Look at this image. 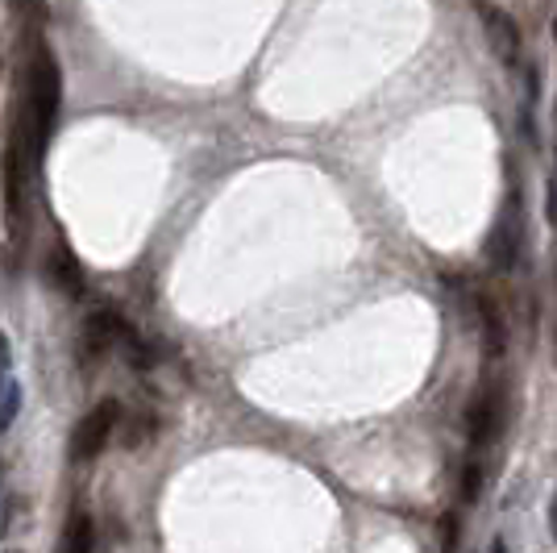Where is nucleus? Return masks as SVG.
I'll use <instances>...</instances> for the list:
<instances>
[{
	"mask_svg": "<svg viewBox=\"0 0 557 553\" xmlns=\"http://www.w3.org/2000/svg\"><path fill=\"white\" fill-rule=\"evenodd\" d=\"M59 96H63V79H59V63L47 47H38L29 54V75H25V125H29V138L34 150L42 155V146L50 142L54 130V116H59Z\"/></svg>",
	"mask_w": 557,
	"mask_h": 553,
	"instance_id": "f257e3e1",
	"label": "nucleus"
},
{
	"mask_svg": "<svg viewBox=\"0 0 557 553\" xmlns=\"http://www.w3.org/2000/svg\"><path fill=\"white\" fill-rule=\"evenodd\" d=\"M116 420H121V404L116 400H100L92 413L75 425V433H71V458L75 462L100 458V450L113 441Z\"/></svg>",
	"mask_w": 557,
	"mask_h": 553,
	"instance_id": "f03ea898",
	"label": "nucleus"
},
{
	"mask_svg": "<svg viewBox=\"0 0 557 553\" xmlns=\"http://www.w3.org/2000/svg\"><path fill=\"white\" fill-rule=\"evenodd\" d=\"M479 22L487 29V42L499 54V63L516 67L520 63V50H524V34H520L516 17L504 13V9H495V4H479Z\"/></svg>",
	"mask_w": 557,
	"mask_h": 553,
	"instance_id": "7ed1b4c3",
	"label": "nucleus"
},
{
	"mask_svg": "<svg viewBox=\"0 0 557 553\" xmlns=\"http://www.w3.org/2000/svg\"><path fill=\"white\" fill-rule=\"evenodd\" d=\"M129 337H134V329L121 321L116 312L100 308V312H92L84 321V358H100V354H109L113 346H125Z\"/></svg>",
	"mask_w": 557,
	"mask_h": 553,
	"instance_id": "20e7f679",
	"label": "nucleus"
},
{
	"mask_svg": "<svg viewBox=\"0 0 557 553\" xmlns=\"http://www.w3.org/2000/svg\"><path fill=\"white\" fill-rule=\"evenodd\" d=\"M524 225H520V205L508 208V217L495 225V233H491L487 242V258L499 267V271H508V267H516V258H520V242H524Z\"/></svg>",
	"mask_w": 557,
	"mask_h": 553,
	"instance_id": "39448f33",
	"label": "nucleus"
},
{
	"mask_svg": "<svg viewBox=\"0 0 557 553\" xmlns=\"http://www.w3.org/2000/svg\"><path fill=\"white\" fill-rule=\"evenodd\" d=\"M466 433H470V445H487L499 433V392L495 388H483V392L470 400Z\"/></svg>",
	"mask_w": 557,
	"mask_h": 553,
	"instance_id": "423d86ee",
	"label": "nucleus"
},
{
	"mask_svg": "<svg viewBox=\"0 0 557 553\" xmlns=\"http://www.w3.org/2000/svg\"><path fill=\"white\" fill-rule=\"evenodd\" d=\"M47 279L63 292V296H84V287H88V279H84V267L75 262V254L63 246V242H54L47 254Z\"/></svg>",
	"mask_w": 557,
	"mask_h": 553,
	"instance_id": "0eeeda50",
	"label": "nucleus"
},
{
	"mask_svg": "<svg viewBox=\"0 0 557 553\" xmlns=\"http://www.w3.org/2000/svg\"><path fill=\"white\" fill-rule=\"evenodd\" d=\"M96 550V520L88 512H71V520L63 525L59 537V553H92Z\"/></svg>",
	"mask_w": 557,
	"mask_h": 553,
	"instance_id": "6e6552de",
	"label": "nucleus"
},
{
	"mask_svg": "<svg viewBox=\"0 0 557 553\" xmlns=\"http://www.w3.org/2000/svg\"><path fill=\"white\" fill-rule=\"evenodd\" d=\"M479 317H483V346H487V358H499L504 346H508V329H504V317L495 312V304L487 296H479Z\"/></svg>",
	"mask_w": 557,
	"mask_h": 553,
	"instance_id": "1a4fd4ad",
	"label": "nucleus"
},
{
	"mask_svg": "<svg viewBox=\"0 0 557 553\" xmlns=\"http://www.w3.org/2000/svg\"><path fill=\"white\" fill-rule=\"evenodd\" d=\"M17 413H22V383L17 379H4L0 383V433L17 420Z\"/></svg>",
	"mask_w": 557,
	"mask_h": 553,
	"instance_id": "9d476101",
	"label": "nucleus"
},
{
	"mask_svg": "<svg viewBox=\"0 0 557 553\" xmlns=\"http://www.w3.org/2000/svg\"><path fill=\"white\" fill-rule=\"evenodd\" d=\"M150 433H154V416L150 413L129 416V420H125V433H121V445H125V450H138V445L150 441Z\"/></svg>",
	"mask_w": 557,
	"mask_h": 553,
	"instance_id": "9b49d317",
	"label": "nucleus"
},
{
	"mask_svg": "<svg viewBox=\"0 0 557 553\" xmlns=\"http://www.w3.org/2000/svg\"><path fill=\"white\" fill-rule=\"evenodd\" d=\"M458 495H462V504H479V495H483V466L479 462H466L462 470V483H458Z\"/></svg>",
	"mask_w": 557,
	"mask_h": 553,
	"instance_id": "f8f14e48",
	"label": "nucleus"
},
{
	"mask_svg": "<svg viewBox=\"0 0 557 553\" xmlns=\"http://www.w3.org/2000/svg\"><path fill=\"white\" fill-rule=\"evenodd\" d=\"M442 550L445 553L458 550V512H445L442 516Z\"/></svg>",
	"mask_w": 557,
	"mask_h": 553,
	"instance_id": "ddd939ff",
	"label": "nucleus"
},
{
	"mask_svg": "<svg viewBox=\"0 0 557 553\" xmlns=\"http://www.w3.org/2000/svg\"><path fill=\"white\" fill-rule=\"evenodd\" d=\"M9 367H13V346H9V337L0 333V383L9 379Z\"/></svg>",
	"mask_w": 557,
	"mask_h": 553,
	"instance_id": "4468645a",
	"label": "nucleus"
},
{
	"mask_svg": "<svg viewBox=\"0 0 557 553\" xmlns=\"http://www.w3.org/2000/svg\"><path fill=\"white\" fill-rule=\"evenodd\" d=\"M549 225H557V175L554 184H549Z\"/></svg>",
	"mask_w": 557,
	"mask_h": 553,
	"instance_id": "2eb2a0df",
	"label": "nucleus"
},
{
	"mask_svg": "<svg viewBox=\"0 0 557 553\" xmlns=\"http://www.w3.org/2000/svg\"><path fill=\"white\" fill-rule=\"evenodd\" d=\"M487 553H508V541H504V537H495V541H491V550Z\"/></svg>",
	"mask_w": 557,
	"mask_h": 553,
	"instance_id": "dca6fc26",
	"label": "nucleus"
},
{
	"mask_svg": "<svg viewBox=\"0 0 557 553\" xmlns=\"http://www.w3.org/2000/svg\"><path fill=\"white\" fill-rule=\"evenodd\" d=\"M549 525H554V537H557V495H554V507H549Z\"/></svg>",
	"mask_w": 557,
	"mask_h": 553,
	"instance_id": "f3484780",
	"label": "nucleus"
},
{
	"mask_svg": "<svg viewBox=\"0 0 557 553\" xmlns=\"http://www.w3.org/2000/svg\"><path fill=\"white\" fill-rule=\"evenodd\" d=\"M0 479H4V466H0Z\"/></svg>",
	"mask_w": 557,
	"mask_h": 553,
	"instance_id": "a211bd4d",
	"label": "nucleus"
},
{
	"mask_svg": "<svg viewBox=\"0 0 557 553\" xmlns=\"http://www.w3.org/2000/svg\"><path fill=\"white\" fill-rule=\"evenodd\" d=\"M13 553H17V550H13Z\"/></svg>",
	"mask_w": 557,
	"mask_h": 553,
	"instance_id": "6ab92c4d",
	"label": "nucleus"
}]
</instances>
